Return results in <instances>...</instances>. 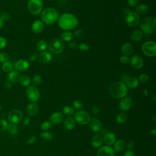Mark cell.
Wrapping results in <instances>:
<instances>
[{
    "label": "cell",
    "mask_w": 156,
    "mask_h": 156,
    "mask_svg": "<svg viewBox=\"0 0 156 156\" xmlns=\"http://www.w3.org/2000/svg\"><path fill=\"white\" fill-rule=\"evenodd\" d=\"M58 24L63 30H71L77 27L78 20L73 14H64L59 18Z\"/></svg>",
    "instance_id": "6da1fadb"
},
{
    "label": "cell",
    "mask_w": 156,
    "mask_h": 156,
    "mask_svg": "<svg viewBox=\"0 0 156 156\" xmlns=\"http://www.w3.org/2000/svg\"><path fill=\"white\" fill-rule=\"evenodd\" d=\"M109 93L115 98L120 99L126 96L127 94L128 90L123 82L116 81L113 82L109 87Z\"/></svg>",
    "instance_id": "7a4b0ae2"
},
{
    "label": "cell",
    "mask_w": 156,
    "mask_h": 156,
    "mask_svg": "<svg viewBox=\"0 0 156 156\" xmlns=\"http://www.w3.org/2000/svg\"><path fill=\"white\" fill-rule=\"evenodd\" d=\"M40 17L42 21L48 25L56 22L59 17V12L53 8H48L41 12Z\"/></svg>",
    "instance_id": "3957f363"
},
{
    "label": "cell",
    "mask_w": 156,
    "mask_h": 156,
    "mask_svg": "<svg viewBox=\"0 0 156 156\" xmlns=\"http://www.w3.org/2000/svg\"><path fill=\"white\" fill-rule=\"evenodd\" d=\"M155 24L156 19L155 17H148L143 19L140 24L142 32L148 34L154 33L155 32Z\"/></svg>",
    "instance_id": "277c9868"
},
{
    "label": "cell",
    "mask_w": 156,
    "mask_h": 156,
    "mask_svg": "<svg viewBox=\"0 0 156 156\" xmlns=\"http://www.w3.org/2000/svg\"><path fill=\"white\" fill-rule=\"evenodd\" d=\"M43 4L42 0H29L28 3V9L33 15H38L42 12Z\"/></svg>",
    "instance_id": "5b68a950"
},
{
    "label": "cell",
    "mask_w": 156,
    "mask_h": 156,
    "mask_svg": "<svg viewBox=\"0 0 156 156\" xmlns=\"http://www.w3.org/2000/svg\"><path fill=\"white\" fill-rule=\"evenodd\" d=\"M65 49L64 42L59 38L52 40L49 44V49L52 53L59 54Z\"/></svg>",
    "instance_id": "8992f818"
},
{
    "label": "cell",
    "mask_w": 156,
    "mask_h": 156,
    "mask_svg": "<svg viewBox=\"0 0 156 156\" xmlns=\"http://www.w3.org/2000/svg\"><path fill=\"white\" fill-rule=\"evenodd\" d=\"M142 51L148 57H154L156 54V43L153 41H148L142 46Z\"/></svg>",
    "instance_id": "52a82bcc"
},
{
    "label": "cell",
    "mask_w": 156,
    "mask_h": 156,
    "mask_svg": "<svg viewBox=\"0 0 156 156\" xmlns=\"http://www.w3.org/2000/svg\"><path fill=\"white\" fill-rule=\"evenodd\" d=\"M126 23L130 27L134 28L140 23V18L135 12H129L126 15Z\"/></svg>",
    "instance_id": "ba28073f"
},
{
    "label": "cell",
    "mask_w": 156,
    "mask_h": 156,
    "mask_svg": "<svg viewBox=\"0 0 156 156\" xmlns=\"http://www.w3.org/2000/svg\"><path fill=\"white\" fill-rule=\"evenodd\" d=\"M8 120L11 124H18L23 119L22 112L17 109L11 110L8 113Z\"/></svg>",
    "instance_id": "9c48e42d"
},
{
    "label": "cell",
    "mask_w": 156,
    "mask_h": 156,
    "mask_svg": "<svg viewBox=\"0 0 156 156\" xmlns=\"http://www.w3.org/2000/svg\"><path fill=\"white\" fill-rule=\"evenodd\" d=\"M26 95L28 98L32 102H35L40 98V92L38 88L34 85H31L26 89Z\"/></svg>",
    "instance_id": "30bf717a"
},
{
    "label": "cell",
    "mask_w": 156,
    "mask_h": 156,
    "mask_svg": "<svg viewBox=\"0 0 156 156\" xmlns=\"http://www.w3.org/2000/svg\"><path fill=\"white\" fill-rule=\"evenodd\" d=\"M74 120L80 124H87L90 121V115L85 111H79L74 115Z\"/></svg>",
    "instance_id": "8fae6325"
},
{
    "label": "cell",
    "mask_w": 156,
    "mask_h": 156,
    "mask_svg": "<svg viewBox=\"0 0 156 156\" xmlns=\"http://www.w3.org/2000/svg\"><path fill=\"white\" fill-rule=\"evenodd\" d=\"M29 65L30 64L28 60L26 59H20L15 62L14 67L16 71L23 72L27 70L29 68Z\"/></svg>",
    "instance_id": "7c38bea8"
},
{
    "label": "cell",
    "mask_w": 156,
    "mask_h": 156,
    "mask_svg": "<svg viewBox=\"0 0 156 156\" xmlns=\"http://www.w3.org/2000/svg\"><path fill=\"white\" fill-rule=\"evenodd\" d=\"M130 64L135 69H140L143 66V59L140 56L135 55L130 59Z\"/></svg>",
    "instance_id": "4fadbf2b"
},
{
    "label": "cell",
    "mask_w": 156,
    "mask_h": 156,
    "mask_svg": "<svg viewBox=\"0 0 156 156\" xmlns=\"http://www.w3.org/2000/svg\"><path fill=\"white\" fill-rule=\"evenodd\" d=\"M98 156H114L115 151L114 149L107 146H104L100 148L97 153Z\"/></svg>",
    "instance_id": "5bb4252c"
},
{
    "label": "cell",
    "mask_w": 156,
    "mask_h": 156,
    "mask_svg": "<svg viewBox=\"0 0 156 156\" xmlns=\"http://www.w3.org/2000/svg\"><path fill=\"white\" fill-rule=\"evenodd\" d=\"M132 100L129 97L123 98L120 102V107L122 110L127 111L131 108Z\"/></svg>",
    "instance_id": "9a60e30c"
},
{
    "label": "cell",
    "mask_w": 156,
    "mask_h": 156,
    "mask_svg": "<svg viewBox=\"0 0 156 156\" xmlns=\"http://www.w3.org/2000/svg\"><path fill=\"white\" fill-rule=\"evenodd\" d=\"M134 52L133 46L129 43H126L123 45L121 47V53L123 56L129 57L131 56Z\"/></svg>",
    "instance_id": "2e32d148"
},
{
    "label": "cell",
    "mask_w": 156,
    "mask_h": 156,
    "mask_svg": "<svg viewBox=\"0 0 156 156\" xmlns=\"http://www.w3.org/2000/svg\"><path fill=\"white\" fill-rule=\"evenodd\" d=\"M32 30L35 34H40L44 30V24L40 20H36L32 24Z\"/></svg>",
    "instance_id": "e0dca14e"
},
{
    "label": "cell",
    "mask_w": 156,
    "mask_h": 156,
    "mask_svg": "<svg viewBox=\"0 0 156 156\" xmlns=\"http://www.w3.org/2000/svg\"><path fill=\"white\" fill-rule=\"evenodd\" d=\"M63 114L61 112H55L51 115L50 117V121L52 123L59 124L61 123L63 120Z\"/></svg>",
    "instance_id": "ac0fdd59"
},
{
    "label": "cell",
    "mask_w": 156,
    "mask_h": 156,
    "mask_svg": "<svg viewBox=\"0 0 156 156\" xmlns=\"http://www.w3.org/2000/svg\"><path fill=\"white\" fill-rule=\"evenodd\" d=\"M26 113L29 116H34L36 115L38 110V107L35 102L29 103L26 107Z\"/></svg>",
    "instance_id": "d6986e66"
},
{
    "label": "cell",
    "mask_w": 156,
    "mask_h": 156,
    "mask_svg": "<svg viewBox=\"0 0 156 156\" xmlns=\"http://www.w3.org/2000/svg\"><path fill=\"white\" fill-rule=\"evenodd\" d=\"M38 60L43 63H49L52 59V55L48 51H43L38 56Z\"/></svg>",
    "instance_id": "ffe728a7"
},
{
    "label": "cell",
    "mask_w": 156,
    "mask_h": 156,
    "mask_svg": "<svg viewBox=\"0 0 156 156\" xmlns=\"http://www.w3.org/2000/svg\"><path fill=\"white\" fill-rule=\"evenodd\" d=\"M125 85H126L127 88L130 89H134L137 88L138 85V80L136 77L130 76L127 81L126 82Z\"/></svg>",
    "instance_id": "44dd1931"
},
{
    "label": "cell",
    "mask_w": 156,
    "mask_h": 156,
    "mask_svg": "<svg viewBox=\"0 0 156 156\" xmlns=\"http://www.w3.org/2000/svg\"><path fill=\"white\" fill-rule=\"evenodd\" d=\"M116 141V137L114 134L111 132L106 133L103 138V141H104L106 144L107 145H112L115 143Z\"/></svg>",
    "instance_id": "7402d4cb"
},
{
    "label": "cell",
    "mask_w": 156,
    "mask_h": 156,
    "mask_svg": "<svg viewBox=\"0 0 156 156\" xmlns=\"http://www.w3.org/2000/svg\"><path fill=\"white\" fill-rule=\"evenodd\" d=\"M103 143V138L100 134H95L92 139V145L95 148H98L102 146Z\"/></svg>",
    "instance_id": "603a6c76"
},
{
    "label": "cell",
    "mask_w": 156,
    "mask_h": 156,
    "mask_svg": "<svg viewBox=\"0 0 156 156\" xmlns=\"http://www.w3.org/2000/svg\"><path fill=\"white\" fill-rule=\"evenodd\" d=\"M90 127L93 132H97L100 131L101 128V123L98 119H92L90 121Z\"/></svg>",
    "instance_id": "cb8c5ba5"
},
{
    "label": "cell",
    "mask_w": 156,
    "mask_h": 156,
    "mask_svg": "<svg viewBox=\"0 0 156 156\" xmlns=\"http://www.w3.org/2000/svg\"><path fill=\"white\" fill-rule=\"evenodd\" d=\"M7 132L12 137H15L18 135V127L17 126V124H10L8 125L7 128Z\"/></svg>",
    "instance_id": "d4e9b609"
},
{
    "label": "cell",
    "mask_w": 156,
    "mask_h": 156,
    "mask_svg": "<svg viewBox=\"0 0 156 156\" xmlns=\"http://www.w3.org/2000/svg\"><path fill=\"white\" fill-rule=\"evenodd\" d=\"M75 120L71 116H68L67 118L65 119L63 121L64 127H65L67 130H72L75 127Z\"/></svg>",
    "instance_id": "484cf974"
},
{
    "label": "cell",
    "mask_w": 156,
    "mask_h": 156,
    "mask_svg": "<svg viewBox=\"0 0 156 156\" xmlns=\"http://www.w3.org/2000/svg\"><path fill=\"white\" fill-rule=\"evenodd\" d=\"M19 73L17 71L12 70L10 72L7 76V81L10 82L11 83H16L19 79Z\"/></svg>",
    "instance_id": "4316f807"
},
{
    "label": "cell",
    "mask_w": 156,
    "mask_h": 156,
    "mask_svg": "<svg viewBox=\"0 0 156 156\" xmlns=\"http://www.w3.org/2000/svg\"><path fill=\"white\" fill-rule=\"evenodd\" d=\"M18 81L21 85L23 87H28L31 83V79L28 76L23 74L20 76Z\"/></svg>",
    "instance_id": "83f0119b"
},
{
    "label": "cell",
    "mask_w": 156,
    "mask_h": 156,
    "mask_svg": "<svg viewBox=\"0 0 156 156\" xmlns=\"http://www.w3.org/2000/svg\"><path fill=\"white\" fill-rule=\"evenodd\" d=\"M143 35V32L141 31L135 30L131 34V38L132 41L137 42L141 40Z\"/></svg>",
    "instance_id": "f1b7e54d"
},
{
    "label": "cell",
    "mask_w": 156,
    "mask_h": 156,
    "mask_svg": "<svg viewBox=\"0 0 156 156\" xmlns=\"http://www.w3.org/2000/svg\"><path fill=\"white\" fill-rule=\"evenodd\" d=\"M125 143L124 141L122 140H118L117 141H115L114 143V151L115 152H120L123 151L124 148Z\"/></svg>",
    "instance_id": "f546056e"
},
{
    "label": "cell",
    "mask_w": 156,
    "mask_h": 156,
    "mask_svg": "<svg viewBox=\"0 0 156 156\" xmlns=\"http://www.w3.org/2000/svg\"><path fill=\"white\" fill-rule=\"evenodd\" d=\"M13 68H14V65H13L12 62L9 61L4 62L2 65V70L5 73H9L13 70Z\"/></svg>",
    "instance_id": "4dcf8cb0"
},
{
    "label": "cell",
    "mask_w": 156,
    "mask_h": 156,
    "mask_svg": "<svg viewBox=\"0 0 156 156\" xmlns=\"http://www.w3.org/2000/svg\"><path fill=\"white\" fill-rule=\"evenodd\" d=\"M73 38V34L68 31L64 32L61 35V40L63 42H70L72 40Z\"/></svg>",
    "instance_id": "1f68e13d"
},
{
    "label": "cell",
    "mask_w": 156,
    "mask_h": 156,
    "mask_svg": "<svg viewBox=\"0 0 156 156\" xmlns=\"http://www.w3.org/2000/svg\"><path fill=\"white\" fill-rule=\"evenodd\" d=\"M135 10L137 14L143 15L148 12V7L145 4H140L137 7Z\"/></svg>",
    "instance_id": "d6a6232c"
},
{
    "label": "cell",
    "mask_w": 156,
    "mask_h": 156,
    "mask_svg": "<svg viewBox=\"0 0 156 156\" xmlns=\"http://www.w3.org/2000/svg\"><path fill=\"white\" fill-rule=\"evenodd\" d=\"M127 120V115L124 112H121L116 116V121L120 124L124 123Z\"/></svg>",
    "instance_id": "836d02e7"
},
{
    "label": "cell",
    "mask_w": 156,
    "mask_h": 156,
    "mask_svg": "<svg viewBox=\"0 0 156 156\" xmlns=\"http://www.w3.org/2000/svg\"><path fill=\"white\" fill-rule=\"evenodd\" d=\"M48 46V44L46 43V41L45 40H40L37 43V50L40 51H45L46 50V49L47 48Z\"/></svg>",
    "instance_id": "e575fe53"
},
{
    "label": "cell",
    "mask_w": 156,
    "mask_h": 156,
    "mask_svg": "<svg viewBox=\"0 0 156 156\" xmlns=\"http://www.w3.org/2000/svg\"><path fill=\"white\" fill-rule=\"evenodd\" d=\"M32 84L34 85V86H37L40 85L42 82V77L40 75L37 74L34 76L32 78Z\"/></svg>",
    "instance_id": "d590c367"
},
{
    "label": "cell",
    "mask_w": 156,
    "mask_h": 156,
    "mask_svg": "<svg viewBox=\"0 0 156 156\" xmlns=\"http://www.w3.org/2000/svg\"><path fill=\"white\" fill-rule=\"evenodd\" d=\"M63 112L65 115L70 116V115H72L74 113V110L71 106H66L63 108Z\"/></svg>",
    "instance_id": "8d00e7d4"
},
{
    "label": "cell",
    "mask_w": 156,
    "mask_h": 156,
    "mask_svg": "<svg viewBox=\"0 0 156 156\" xmlns=\"http://www.w3.org/2000/svg\"><path fill=\"white\" fill-rule=\"evenodd\" d=\"M7 121L4 119L0 120V132H2L7 130L8 126Z\"/></svg>",
    "instance_id": "74e56055"
},
{
    "label": "cell",
    "mask_w": 156,
    "mask_h": 156,
    "mask_svg": "<svg viewBox=\"0 0 156 156\" xmlns=\"http://www.w3.org/2000/svg\"><path fill=\"white\" fill-rule=\"evenodd\" d=\"M9 60V54L6 53V52H1L0 53V62L4 63Z\"/></svg>",
    "instance_id": "f35d334b"
},
{
    "label": "cell",
    "mask_w": 156,
    "mask_h": 156,
    "mask_svg": "<svg viewBox=\"0 0 156 156\" xmlns=\"http://www.w3.org/2000/svg\"><path fill=\"white\" fill-rule=\"evenodd\" d=\"M40 137L43 140L46 141H50L53 139V135H52V134L50 132H42L40 134Z\"/></svg>",
    "instance_id": "ab89813d"
},
{
    "label": "cell",
    "mask_w": 156,
    "mask_h": 156,
    "mask_svg": "<svg viewBox=\"0 0 156 156\" xmlns=\"http://www.w3.org/2000/svg\"><path fill=\"white\" fill-rule=\"evenodd\" d=\"M0 18H1L3 20V22L7 21H9V19L10 18V15L9 13L4 12H2L1 14H0Z\"/></svg>",
    "instance_id": "60d3db41"
},
{
    "label": "cell",
    "mask_w": 156,
    "mask_h": 156,
    "mask_svg": "<svg viewBox=\"0 0 156 156\" xmlns=\"http://www.w3.org/2000/svg\"><path fill=\"white\" fill-rule=\"evenodd\" d=\"M51 122L48 121L42 123L40 126L41 129L43 130V131H47V130L51 128Z\"/></svg>",
    "instance_id": "b9f144b4"
},
{
    "label": "cell",
    "mask_w": 156,
    "mask_h": 156,
    "mask_svg": "<svg viewBox=\"0 0 156 156\" xmlns=\"http://www.w3.org/2000/svg\"><path fill=\"white\" fill-rule=\"evenodd\" d=\"M73 106L76 109L79 110L82 109L83 104H82V102L80 100L76 99L73 102Z\"/></svg>",
    "instance_id": "7bdbcfd3"
},
{
    "label": "cell",
    "mask_w": 156,
    "mask_h": 156,
    "mask_svg": "<svg viewBox=\"0 0 156 156\" xmlns=\"http://www.w3.org/2000/svg\"><path fill=\"white\" fill-rule=\"evenodd\" d=\"M138 79L142 83H146L149 81V77L146 74H141L140 75Z\"/></svg>",
    "instance_id": "ee69618b"
},
{
    "label": "cell",
    "mask_w": 156,
    "mask_h": 156,
    "mask_svg": "<svg viewBox=\"0 0 156 156\" xmlns=\"http://www.w3.org/2000/svg\"><path fill=\"white\" fill-rule=\"evenodd\" d=\"M7 45L6 39L2 36H0V49H4Z\"/></svg>",
    "instance_id": "f6af8a7d"
},
{
    "label": "cell",
    "mask_w": 156,
    "mask_h": 156,
    "mask_svg": "<svg viewBox=\"0 0 156 156\" xmlns=\"http://www.w3.org/2000/svg\"><path fill=\"white\" fill-rule=\"evenodd\" d=\"M78 48L82 51H87L90 49L89 46L85 43H81L80 45H79V46H78Z\"/></svg>",
    "instance_id": "bcb514c9"
},
{
    "label": "cell",
    "mask_w": 156,
    "mask_h": 156,
    "mask_svg": "<svg viewBox=\"0 0 156 156\" xmlns=\"http://www.w3.org/2000/svg\"><path fill=\"white\" fill-rule=\"evenodd\" d=\"M138 3V0H127V4L130 7H135Z\"/></svg>",
    "instance_id": "7dc6e473"
},
{
    "label": "cell",
    "mask_w": 156,
    "mask_h": 156,
    "mask_svg": "<svg viewBox=\"0 0 156 156\" xmlns=\"http://www.w3.org/2000/svg\"><path fill=\"white\" fill-rule=\"evenodd\" d=\"M120 61L121 63H124V64H126V63H127L129 62V61H130V58H129V57L123 56H121V57H120Z\"/></svg>",
    "instance_id": "c3c4849f"
},
{
    "label": "cell",
    "mask_w": 156,
    "mask_h": 156,
    "mask_svg": "<svg viewBox=\"0 0 156 156\" xmlns=\"http://www.w3.org/2000/svg\"><path fill=\"white\" fill-rule=\"evenodd\" d=\"M130 77L129 74H127V73H123L122 75H121V82H123L124 84L126 83V82L127 81V79H129Z\"/></svg>",
    "instance_id": "681fc988"
},
{
    "label": "cell",
    "mask_w": 156,
    "mask_h": 156,
    "mask_svg": "<svg viewBox=\"0 0 156 156\" xmlns=\"http://www.w3.org/2000/svg\"><path fill=\"white\" fill-rule=\"evenodd\" d=\"M38 54L37 53H35V52H34V53H32L30 56H29V60L31 62H35L37 59H38Z\"/></svg>",
    "instance_id": "f907efd6"
},
{
    "label": "cell",
    "mask_w": 156,
    "mask_h": 156,
    "mask_svg": "<svg viewBox=\"0 0 156 156\" xmlns=\"http://www.w3.org/2000/svg\"><path fill=\"white\" fill-rule=\"evenodd\" d=\"M31 117L29 116H28L24 118V121H23V124L25 126H28V125H29V124L31 123Z\"/></svg>",
    "instance_id": "816d5d0a"
},
{
    "label": "cell",
    "mask_w": 156,
    "mask_h": 156,
    "mask_svg": "<svg viewBox=\"0 0 156 156\" xmlns=\"http://www.w3.org/2000/svg\"><path fill=\"white\" fill-rule=\"evenodd\" d=\"M36 137L35 135H33V136H31V137L29 138V139L27 141V143L29 144V145H32L33 143H34L36 141Z\"/></svg>",
    "instance_id": "f5cc1de1"
},
{
    "label": "cell",
    "mask_w": 156,
    "mask_h": 156,
    "mask_svg": "<svg viewBox=\"0 0 156 156\" xmlns=\"http://www.w3.org/2000/svg\"><path fill=\"white\" fill-rule=\"evenodd\" d=\"M84 35V31L82 29H77L74 32V35L76 37H81Z\"/></svg>",
    "instance_id": "db71d44e"
},
{
    "label": "cell",
    "mask_w": 156,
    "mask_h": 156,
    "mask_svg": "<svg viewBox=\"0 0 156 156\" xmlns=\"http://www.w3.org/2000/svg\"><path fill=\"white\" fill-rule=\"evenodd\" d=\"M127 148H128L129 149H130V150L134 148V143H133L132 141H129V142L127 143Z\"/></svg>",
    "instance_id": "11a10c76"
},
{
    "label": "cell",
    "mask_w": 156,
    "mask_h": 156,
    "mask_svg": "<svg viewBox=\"0 0 156 156\" xmlns=\"http://www.w3.org/2000/svg\"><path fill=\"white\" fill-rule=\"evenodd\" d=\"M124 156H135V154L134 153L133 151L129 150V151H126L124 154Z\"/></svg>",
    "instance_id": "9f6ffc18"
},
{
    "label": "cell",
    "mask_w": 156,
    "mask_h": 156,
    "mask_svg": "<svg viewBox=\"0 0 156 156\" xmlns=\"http://www.w3.org/2000/svg\"><path fill=\"white\" fill-rule=\"evenodd\" d=\"M4 87L7 89H10L12 88V83L9 81H6L4 83Z\"/></svg>",
    "instance_id": "6f0895ef"
},
{
    "label": "cell",
    "mask_w": 156,
    "mask_h": 156,
    "mask_svg": "<svg viewBox=\"0 0 156 156\" xmlns=\"http://www.w3.org/2000/svg\"><path fill=\"white\" fill-rule=\"evenodd\" d=\"M99 110H100V109H99V107H98V106H94V107H93V108H92V112H93L94 113H95V114L98 113L99 112Z\"/></svg>",
    "instance_id": "680465c9"
},
{
    "label": "cell",
    "mask_w": 156,
    "mask_h": 156,
    "mask_svg": "<svg viewBox=\"0 0 156 156\" xmlns=\"http://www.w3.org/2000/svg\"><path fill=\"white\" fill-rule=\"evenodd\" d=\"M69 46L71 48H76L77 47V45L75 43H73V42H71L69 44Z\"/></svg>",
    "instance_id": "91938a15"
},
{
    "label": "cell",
    "mask_w": 156,
    "mask_h": 156,
    "mask_svg": "<svg viewBox=\"0 0 156 156\" xmlns=\"http://www.w3.org/2000/svg\"><path fill=\"white\" fill-rule=\"evenodd\" d=\"M3 25H4L3 21V20L1 18H0V30H1L3 28Z\"/></svg>",
    "instance_id": "94428289"
},
{
    "label": "cell",
    "mask_w": 156,
    "mask_h": 156,
    "mask_svg": "<svg viewBox=\"0 0 156 156\" xmlns=\"http://www.w3.org/2000/svg\"><path fill=\"white\" fill-rule=\"evenodd\" d=\"M151 134H153L154 135H156V130L155 129H152L151 131Z\"/></svg>",
    "instance_id": "6125c7cd"
},
{
    "label": "cell",
    "mask_w": 156,
    "mask_h": 156,
    "mask_svg": "<svg viewBox=\"0 0 156 156\" xmlns=\"http://www.w3.org/2000/svg\"><path fill=\"white\" fill-rule=\"evenodd\" d=\"M1 109H2V107H1V106H0V112L1 111Z\"/></svg>",
    "instance_id": "be15d7a7"
}]
</instances>
